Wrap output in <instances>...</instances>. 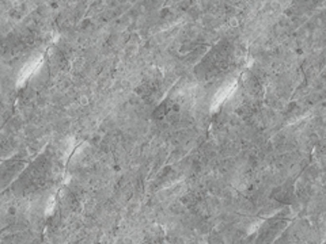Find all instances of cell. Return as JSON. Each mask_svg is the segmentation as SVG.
I'll list each match as a JSON object with an SVG mask.
<instances>
[{
    "mask_svg": "<svg viewBox=\"0 0 326 244\" xmlns=\"http://www.w3.org/2000/svg\"><path fill=\"white\" fill-rule=\"evenodd\" d=\"M235 87H237V83H235V81H231V83H227V84L220 87L216 91V94H215L213 99H212V110H216L228 97H231V94H233L234 90H235Z\"/></svg>",
    "mask_w": 326,
    "mask_h": 244,
    "instance_id": "1",
    "label": "cell"
},
{
    "mask_svg": "<svg viewBox=\"0 0 326 244\" xmlns=\"http://www.w3.org/2000/svg\"><path fill=\"white\" fill-rule=\"evenodd\" d=\"M41 64V60L36 59V60H30L29 63H27L23 68H22L21 73H19V77H18V81L19 83H23V81L26 80L29 76L32 75L34 70H37L38 67Z\"/></svg>",
    "mask_w": 326,
    "mask_h": 244,
    "instance_id": "2",
    "label": "cell"
}]
</instances>
